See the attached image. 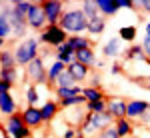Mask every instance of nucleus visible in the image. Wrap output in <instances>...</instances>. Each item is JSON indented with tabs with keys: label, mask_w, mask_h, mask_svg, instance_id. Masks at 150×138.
I'll return each mask as SVG.
<instances>
[{
	"label": "nucleus",
	"mask_w": 150,
	"mask_h": 138,
	"mask_svg": "<svg viewBox=\"0 0 150 138\" xmlns=\"http://www.w3.org/2000/svg\"><path fill=\"white\" fill-rule=\"evenodd\" d=\"M18 78V72H16V66L14 68H0V82H8L14 86V82Z\"/></svg>",
	"instance_id": "72a5a7b5"
},
{
	"label": "nucleus",
	"mask_w": 150,
	"mask_h": 138,
	"mask_svg": "<svg viewBox=\"0 0 150 138\" xmlns=\"http://www.w3.org/2000/svg\"><path fill=\"white\" fill-rule=\"evenodd\" d=\"M26 20H28V28L30 30H36V32H42L48 26L46 22V14L42 10V2H32L30 10L26 14Z\"/></svg>",
	"instance_id": "6e6552de"
},
{
	"label": "nucleus",
	"mask_w": 150,
	"mask_h": 138,
	"mask_svg": "<svg viewBox=\"0 0 150 138\" xmlns=\"http://www.w3.org/2000/svg\"><path fill=\"white\" fill-rule=\"evenodd\" d=\"M144 36H150V20L144 22Z\"/></svg>",
	"instance_id": "c03bdc74"
},
{
	"label": "nucleus",
	"mask_w": 150,
	"mask_h": 138,
	"mask_svg": "<svg viewBox=\"0 0 150 138\" xmlns=\"http://www.w3.org/2000/svg\"><path fill=\"white\" fill-rule=\"evenodd\" d=\"M82 94L86 96L88 102H94V100H106V94H104L102 88H94V86H84Z\"/></svg>",
	"instance_id": "c756f323"
},
{
	"label": "nucleus",
	"mask_w": 150,
	"mask_h": 138,
	"mask_svg": "<svg viewBox=\"0 0 150 138\" xmlns=\"http://www.w3.org/2000/svg\"><path fill=\"white\" fill-rule=\"evenodd\" d=\"M10 36H12V26L6 18V14L0 12V42H6Z\"/></svg>",
	"instance_id": "7c9ffc66"
},
{
	"label": "nucleus",
	"mask_w": 150,
	"mask_h": 138,
	"mask_svg": "<svg viewBox=\"0 0 150 138\" xmlns=\"http://www.w3.org/2000/svg\"><path fill=\"white\" fill-rule=\"evenodd\" d=\"M106 30V18H104L102 14H98V16H94L88 20V30H86V34L90 36H100Z\"/></svg>",
	"instance_id": "aec40b11"
},
{
	"label": "nucleus",
	"mask_w": 150,
	"mask_h": 138,
	"mask_svg": "<svg viewBox=\"0 0 150 138\" xmlns=\"http://www.w3.org/2000/svg\"><path fill=\"white\" fill-rule=\"evenodd\" d=\"M14 66H18L16 64V56H14V50L2 48L0 50V68H14Z\"/></svg>",
	"instance_id": "a878e982"
},
{
	"label": "nucleus",
	"mask_w": 150,
	"mask_h": 138,
	"mask_svg": "<svg viewBox=\"0 0 150 138\" xmlns=\"http://www.w3.org/2000/svg\"><path fill=\"white\" fill-rule=\"evenodd\" d=\"M22 118H24V124L30 128H40L44 124V116H42V110L40 106H26L22 108Z\"/></svg>",
	"instance_id": "9d476101"
},
{
	"label": "nucleus",
	"mask_w": 150,
	"mask_h": 138,
	"mask_svg": "<svg viewBox=\"0 0 150 138\" xmlns=\"http://www.w3.org/2000/svg\"><path fill=\"white\" fill-rule=\"evenodd\" d=\"M106 108H108V98L106 100H94V102L86 104V112H92V114H102V112H106Z\"/></svg>",
	"instance_id": "473e14b6"
},
{
	"label": "nucleus",
	"mask_w": 150,
	"mask_h": 138,
	"mask_svg": "<svg viewBox=\"0 0 150 138\" xmlns=\"http://www.w3.org/2000/svg\"><path fill=\"white\" fill-rule=\"evenodd\" d=\"M80 8H82V12L86 14V18H88V20L100 14V10H98V4H96V0H84Z\"/></svg>",
	"instance_id": "2f4dec72"
},
{
	"label": "nucleus",
	"mask_w": 150,
	"mask_h": 138,
	"mask_svg": "<svg viewBox=\"0 0 150 138\" xmlns=\"http://www.w3.org/2000/svg\"><path fill=\"white\" fill-rule=\"evenodd\" d=\"M18 112V104L14 100V96H12L10 92H6V94H0V114L2 116H12Z\"/></svg>",
	"instance_id": "dca6fc26"
},
{
	"label": "nucleus",
	"mask_w": 150,
	"mask_h": 138,
	"mask_svg": "<svg viewBox=\"0 0 150 138\" xmlns=\"http://www.w3.org/2000/svg\"><path fill=\"white\" fill-rule=\"evenodd\" d=\"M132 138H136V136H132Z\"/></svg>",
	"instance_id": "09e8293b"
},
{
	"label": "nucleus",
	"mask_w": 150,
	"mask_h": 138,
	"mask_svg": "<svg viewBox=\"0 0 150 138\" xmlns=\"http://www.w3.org/2000/svg\"><path fill=\"white\" fill-rule=\"evenodd\" d=\"M66 42L70 44V48H72L74 52H80V50H86V48H92V40H90V36H82V34L68 36Z\"/></svg>",
	"instance_id": "a211bd4d"
},
{
	"label": "nucleus",
	"mask_w": 150,
	"mask_h": 138,
	"mask_svg": "<svg viewBox=\"0 0 150 138\" xmlns=\"http://www.w3.org/2000/svg\"><path fill=\"white\" fill-rule=\"evenodd\" d=\"M86 118H88V122L92 124V128L100 134L104 132L106 128L114 126V118L108 114V112H102V114H92V112H86Z\"/></svg>",
	"instance_id": "f8f14e48"
},
{
	"label": "nucleus",
	"mask_w": 150,
	"mask_h": 138,
	"mask_svg": "<svg viewBox=\"0 0 150 138\" xmlns=\"http://www.w3.org/2000/svg\"><path fill=\"white\" fill-rule=\"evenodd\" d=\"M38 100H40V86L28 84L26 86V106H38Z\"/></svg>",
	"instance_id": "c85d7f7f"
},
{
	"label": "nucleus",
	"mask_w": 150,
	"mask_h": 138,
	"mask_svg": "<svg viewBox=\"0 0 150 138\" xmlns=\"http://www.w3.org/2000/svg\"><path fill=\"white\" fill-rule=\"evenodd\" d=\"M40 110H42V116H44V124H50L58 114H60V102L54 100V98H48L46 102L40 106Z\"/></svg>",
	"instance_id": "2eb2a0df"
},
{
	"label": "nucleus",
	"mask_w": 150,
	"mask_h": 138,
	"mask_svg": "<svg viewBox=\"0 0 150 138\" xmlns=\"http://www.w3.org/2000/svg\"><path fill=\"white\" fill-rule=\"evenodd\" d=\"M38 40H40V44H46V46H50V48L56 50L58 46H62L68 40V34L60 28V24H58V26H46V28L40 32Z\"/></svg>",
	"instance_id": "423d86ee"
},
{
	"label": "nucleus",
	"mask_w": 150,
	"mask_h": 138,
	"mask_svg": "<svg viewBox=\"0 0 150 138\" xmlns=\"http://www.w3.org/2000/svg\"><path fill=\"white\" fill-rule=\"evenodd\" d=\"M136 34H138L136 26H120V30H118V38L122 42H128V44H134Z\"/></svg>",
	"instance_id": "cd10ccee"
},
{
	"label": "nucleus",
	"mask_w": 150,
	"mask_h": 138,
	"mask_svg": "<svg viewBox=\"0 0 150 138\" xmlns=\"http://www.w3.org/2000/svg\"><path fill=\"white\" fill-rule=\"evenodd\" d=\"M42 10L46 14L48 26H58L64 16V2L62 0H42Z\"/></svg>",
	"instance_id": "0eeeda50"
},
{
	"label": "nucleus",
	"mask_w": 150,
	"mask_h": 138,
	"mask_svg": "<svg viewBox=\"0 0 150 138\" xmlns=\"http://www.w3.org/2000/svg\"><path fill=\"white\" fill-rule=\"evenodd\" d=\"M118 8H120V10H122V8H124V10H138L134 0H118Z\"/></svg>",
	"instance_id": "c9c22d12"
},
{
	"label": "nucleus",
	"mask_w": 150,
	"mask_h": 138,
	"mask_svg": "<svg viewBox=\"0 0 150 138\" xmlns=\"http://www.w3.org/2000/svg\"><path fill=\"white\" fill-rule=\"evenodd\" d=\"M70 74L74 76V80L76 82H88V78H90V68L88 66H84V64H80V62H74V64H70L68 66Z\"/></svg>",
	"instance_id": "6ab92c4d"
},
{
	"label": "nucleus",
	"mask_w": 150,
	"mask_h": 138,
	"mask_svg": "<svg viewBox=\"0 0 150 138\" xmlns=\"http://www.w3.org/2000/svg\"><path fill=\"white\" fill-rule=\"evenodd\" d=\"M82 90L84 88H80L76 84V86H70V88H56V90H52V92H54V98L56 100H66V98H72V96L82 94Z\"/></svg>",
	"instance_id": "393cba45"
},
{
	"label": "nucleus",
	"mask_w": 150,
	"mask_h": 138,
	"mask_svg": "<svg viewBox=\"0 0 150 138\" xmlns=\"http://www.w3.org/2000/svg\"><path fill=\"white\" fill-rule=\"evenodd\" d=\"M12 90V84H8V82H0V94H6V92Z\"/></svg>",
	"instance_id": "79ce46f5"
},
{
	"label": "nucleus",
	"mask_w": 150,
	"mask_h": 138,
	"mask_svg": "<svg viewBox=\"0 0 150 138\" xmlns=\"http://www.w3.org/2000/svg\"><path fill=\"white\" fill-rule=\"evenodd\" d=\"M96 138H120L118 136V132H116V128L114 126H110V128H106L104 132H100Z\"/></svg>",
	"instance_id": "e433bc0d"
},
{
	"label": "nucleus",
	"mask_w": 150,
	"mask_h": 138,
	"mask_svg": "<svg viewBox=\"0 0 150 138\" xmlns=\"http://www.w3.org/2000/svg\"><path fill=\"white\" fill-rule=\"evenodd\" d=\"M64 70H66V64H62V62H58V60H52V64L48 66V84H46L50 90H54V84H56L58 76H60Z\"/></svg>",
	"instance_id": "f3484780"
},
{
	"label": "nucleus",
	"mask_w": 150,
	"mask_h": 138,
	"mask_svg": "<svg viewBox=\"0 0 150 138\" xmlns=\"http://www.w3.org/2000/svg\"><path fill=\"white\" fill-rule=\"evenodd\" d=\"M126 106H128L126 98L114 96V98H108V108H106V112L112 116L114 120H120V118H126Z\"/></svg>",
	"instance_id": "ddd939ff"
},
{
	"label": "nucleus",
	"mask_w": 150,
	"mask_h": 138,
	"mask_svg": "<svg viewBox=\"0 0 150 138\" xmlns=\"http://www.w3.org/2000/svg\"><path fill=\"white\" fill-rule=\"evenodd\" d=\"M150 112V102L148 100H128L126 106V118L128 120H140Z\"/></svg>",
	"instance_id": "1a4fd4ad"
},
{
	"label": "nucleus",
	"mask_w": 150,
	"mask_h": 138,
	"mask_svg": "<svg viewBox=\"0 0 150 138\" xmlns=\"http://www.w3.org/2000/svg\"><path fill=\"white\" fill-rule=\"evenodd\" d=\"M114 128H116V132H118L120 138H132V134H134V126H132V122L128 118L114 120Z\"/></svg>",
	"instance_id": "4be33fe9"
},
{
	"label": "nucleus",
	"mask_w": 150,
	"mask_h": 138,
	"mask_svg": "<svg viewBox=\"0 0 150 138\" xmlns=\"http://www.w3.org/2000/svg\"><path fill=\"white\" fill-rule=\"evenodd\" d=\"M0 130H2V138H10V136H8V134H6V130H4V126L0 128Z\"/></svg>",
	"instance_id": "49530a36"
},
{
	"label": "nucleus",
	"mask_w": 150,
	"mask_h": 138,
	"mask_svg": "<svg viewBox=\"0 0 150 138\" xmlns=\"http://www.w3.org/2000/svg\"><path fill=\"white\" fill-rule=\"evenodd\" d=\"M24 76H26V80L30 84H36V86L48 84V66L44 64V56L42 54L24 68Z\"/></svg>",
	"instance_id": "7ed1b4c3"
},
{
	"label": "nucleus",
	"mask_w": 150,
	"mask_h": 138,
	"mask_svg": "<svg viewBox=\"0 0 150 138\" xmlns=\"http://www.w3.org/2000/svg\"><path fill=\"white\" fill-rule=\"evenodd\" d=\"M54 60H58V62H62V64L70 66V64L76 62V52L70 48L68 42H64L62 46H58L56 50H54Z\"/></svg>",
	"instance_id": "4468645a"
},
{
	"label": "nucleus",
	"mask_w": 150,
	"mask_h": 138,
	"mask_svg": "<svg viewBox=\"0 0 150 138\" xmlns=\"http://www.w3.org/2000/svg\"><path fill=\"white\" fill-rule=\"evenodd\" d=\"M0 12L6 14V18H8V22H10V26H12V36H16L18 40H22L24 36H26V32H28V20H26V16L18 14V12L14 10L12 4L2 6ZM26 38H28V36H26Z\"/></svg>",
	"instance_id": "20e7f679"
},
{
	"label": "nucleus",
	"mask_w": 150,
	"mask_h": 138,
	"mask_svg": "<svg viewBox=\"0 0 150 138\" xmlns=\"http://www.w3.org/2000/svg\"><path fill=\"white\" fill-rule=\"evenodd\" d=\"M102 56L104 58H112L116 60L118 56H124V46H122V40L118 36H112L108 38L102 44Z\"/></svg>",
	"instance_id": "9b49d317"
},
{
	"label": "nucleus",
	"mask_w": 150,
	"mask_h": 138,
	"mask_svg": "<svg viewBox=\"0 0 150 138\" xmlns=\"http://www.w3.org/2000/svg\"><path fill=\"white\" fill-rule=\"evenodd\" d=\"M10 4L14 6V10L18 12V14H22V16H26L28 10H30V6H32L30 0H14V2H10Z\"/></svg>",
	"instance_id": "f704fd0d"
},
{
	"label": "nucleus",
	"mask_w": 150,
	"mask_h": 138,
	"mask_svg": "<svg viewBox=\"0 0 150 138\" xmlns=\"http://www.w3.org/2000/svg\"><path fill=\"white\" fill-rule=\"evenodd\" d=\"M140 82H142L144 88H148V90H150V78H144V80H140Z\"/></svg>",
	"instance_id": "a18cd8bd"
},
{
	"label": "nucleus",
	"mask_w": 150,
	"mask_h": 138,
	"mask_svg": "<svg viewBox=\"0 0 150 138\" xmlns=\"http://www.w3.org/2000/svg\"><path fill=\"white\" fill-rule=\"evenodd\" d=\"M14 56H16V64L18 66H28L32 60L40 56V40L34 38V36H28V38H22V40H18L16 44H14Z\"/></svg>",
	"instance_id": "f257e3e1"
},
{
	"label": "nucleus",
	"mask_w": 150,
	"mask_h": 138,
	"mask_svg": "<svg viewBox=\"0 0 150 138\" xmlns=\"http://www.w3.org/2000/svg\"><path fill=\"white\" fill-rule=\"evenodd\" d=\"M124 58L126 60H142V62H146V54H144V48H142V44H130L124 50Z\"/></svg>",
	"instance_id": "b1692460"
},
{
	"label": "nucleus",
	"mask_w": 150,
	"mask_h": 138,
	"mask_svg": "<svg viewBox=\"0 0 150 138\" xmlns=\"http://www.w3.org/2000/svg\"><path fill=\"white\" fill-rule=\"evenodd\" d=\"M146 64H148V66H150V58H146Z\"/></svg>",
	"instance_id": "de8ad7c7"
},
{
	"label": "nucleus",
	"mask_w": 150,
	"mask_h": 138,
	"mask_svg": "<svg viewBox=\"0 0 150 138\" xmlns=\"http://www.w3.org/2000/svg\"><path fill=\"white\" fill-rule=\"evenodd\" d=\"M4 130H6V134L10 138H32V132H30V128L24 124V118H22V112H16V114L8 116L6 120H4Z\"/></svg>",
	"instance_id": "39448f33"
},
{
	"label": "nucleus",
	"mask_w": 150,
	"mask_h": 138,
	"mask_svg": "<svg viewBox=\"0 0 150 138\" xmlns=\"http://www.w3.org/2000/svg\"><path fill=\"white\" fill-rule=\"evenodd\" d=\"M62 138H78V128H74V126L66 128V130L62 132Z\"/></svg>",
	"instance_id": "58836bf2"
},
{
	"label": "nucleus",
	"mask_w": 150,
	"mask_h": 138,
	"mask_svg": "<svg viewBox=\"0 0 150 138\" xmlns=\"http://www.w3.org/2000/svg\"><path fill=\"white\" fill-rule=\"evenodd\" d=\"M136 8L150 14V0H136Z\"/></svg>",
	"instance_id": "4c0bfd02"
},
{
	"label": "nucleus",
	"mask_w": 150,
	"mask_h": 138,
	"mask_svg": "<svg viewBox=\"0 0 150 138\" xmlns=\"http://www.w3.org/2000/svg\"><path fill=\"white\" fill-rule=\"evenodd\" d=\"M78 82L74 80V76L70 74V70H68V66H66V70L58 76V80H56V84H54V90L56 88H70V86H76Z\"/></svg>",
	"instance_id": "bb28decb"
},
{
	"label": "nucleus",
	"mask_w": 150,
	"mask_h": 138,
	"mask_svg": "<svg viewBox=\"0 0 150 138\" xmlns=\"http://www.w3.org/2000/svg\"><path fill=\"white\" fill-rule=\"evenodd\" d=\"M60 28L68 36H76L88 30V18L82 12V8H70L64 12L62 20H60Z\"/></svg>",
	"instance_id": "f03ea898"
},
{
	"label": "nucleus",
	"mask_w": 150,
	"mask_h": 138,
	"mask_svg": "<svg viewBox=\"0 0 150 138\" xmlns=\"http://www.w3.org/2000/svg\"><path fill=\"white\" fill-rule=\"evenodd\" d=\"M96 4H98V10H100V14L104 18L114 16L116 12L120 10L118 8V0H96Z\"/></svg>",
	"instance_id": "5701e85b"
},
{
	"label": "nucleus",
	"mask_w": 150,
	"mask_h": 138,
	"mask_svg": "<svg viewBox=\"0 0 150 138\" xmlns=\"http://www.w3.org/2000/svg\"><path fill=\"white\" fill-rule=\"evenodd\" d=\"M122 72V66L118 64V62H114L112 66H110V74H120Z\"/></svg>",
	"instance_id": "37998d69"
},
{
	"label": "nucleus",
	"mask_w": 150,
	"mask_h": 138,
	"mask_svg": "<svg viewBox=\"0 0 150 138\" xmlns=\"http://www.w3.org/2000/svg\"><path fill=\"white\" fill-rule=\"evenodd\" d=\"M76 62H80V64H84V66H88V68L92 70L94 66L98 64L94 48H86V50H80V52H76Z\"/></svg>",
	"instance_id": "412c9836"
},
{
	"label": "nucleus",
	"mask_w": 150,
	"mask_h": 138,
	"mask_svg": "<svg viewBox=\"0 0 150 138\" xmlns=\"http://www.w3.org/2000/svg\"><path fill=\"white\" fill-rule=\"evenodd\" d=\"M140 44H142V48H144V54H146V58H150V36H144Z\"/></svg>",
	"instance_id": "ea45409f"
},
{
	"label": "nucleus",
	"mask_w": 150,
	"mask_h": 138,
	"mask_svg": "<svg viewBox=\"0 0 150 138\" xmlns=\"http://www.w3.org/2000/svg\"><path fill=\"white\" fill-rule=\"evenodd\" d=\"M88 82H90V86H94V88H100V74H98V72H96V74H90Z\"/></svg>",
	"instance_id": "a19ab883"
}]
</instances>
